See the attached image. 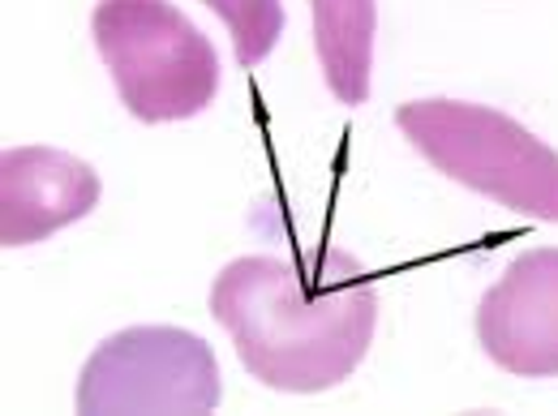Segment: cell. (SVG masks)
<instances>
[{"instance_id": "cell-7", "label": "cell", "mask_w": 558, "mask_h": 416, "mask_svg": "<svg viewBox=\"0 0 558 416\" xmlns=\"http://www.w3.org/2000/svg\"><path fill=\"white\" fill-rule=\"evenodd\" d=\"M314 9V48L331 95L344 108H361L369 99V65L378 35L374 0H310Z\"/></svg>"}, {"instance_id": "cell-5", "label": "cell", "mask_w": 558, "mask_h": 416, "mask_svg": "<svg viewBox=\"0 0 558 416\" xmlns=\"http://www.w3.org/2000/svg\"><path fill=\"white\" fill-rule=\"evenodd\" d=\"M477 344L515 378H558V249L520 254L477 305Z\"/></svg>"}, {"instance_id": "cell-3", "label": "cell", "mask_w": 558, "mask_h": 416, "mask_svg": "<svg viewBox=\"0 0 558 416\" xmlns=\"http://www.w3.org/2000/svg\"><path fill=\"white\" fill-rule=\"evenodd\" d=\"M90 35L125 112L142 125L190 121L215 103V44L172 0H99Z\"/></svg>"}, {"instance_id": "cell-1", "label": "cell", "mask_w": 558, "mask_h": 416, "mask_svg": "<svg viewBox=\"0 0 558 416\" xmlns=\"http://www.w3.org/2000/svg\"><path fill=\"white\" fill-rule=\"evenodd\" d=\"M210 314L232 335L250 378L288 395H318L365 360L378 287L331 245L292 258L245 254L215 276Z\"/></svg>"}, {"instance_id": "cell-4", "label": "cell", "mask_w": 558, "mask_h": 416, "mask_svg": "<svg viewBox=\"0 0 558 416\" xmlns=\"http://www.w3.org/2000/svg\"><path fill=\"white\" fill-rule=\"evenodd\" d=\"M223 400L219 360L203 335L181 327H125L95 347L77 374L82 416L215 413Z\"/></svg>"}, {"instance_id": "cell-2", "label": "cell", "mask_w": 558, "mask_h": 416, "mask_svg": "<svg viewBox=\"0 0 558 416\" xmlns=\"http://www.w3.org/2000/svg\"><path fill=\"white\" fill-rule=\"evenodd\" d=\"M400 134L456 185L502 210L558 223V150L515 117L469 99H413L396 112Z\"/></svg>"}, {"instance_id": "cell-6", "label": "cell", "mask_w": 558, "mask_h": 416, "mask_svg": "<svg viewBox=\"0 0 558 416\" xmlns=\"http://www.w3.org/2000/svg\"><path fill=\"white\" fill-rule=\"evenodd\" d=\"M99 172L57 146H13L0 155V245L26 249L77 219L99 203Z\"/></svg>"}, {"instance_id": "cell-8", "label": "cell", "mask_w": 558, "mask_h": 416, "mask_svg": "<svg viewBox=\"0 0 558 416\" xmlns=\"http://www.w3.org/2000/svg\"><path fill=\"white\" fill-rule=\"evenodd\" d=\"M203 4L223 17L241 70H254L276 52L283 22H288L283 0H203Z\"/></svg>"}]
</instances>
